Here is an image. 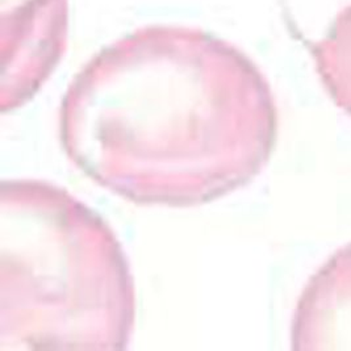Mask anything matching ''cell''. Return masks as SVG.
Returning <instances> with one entry per match:
<instances>
[{"label":"cell","mask_w":351,"mask_h":351,"mask_svg":"<svg viewBox=\"0 0 351 351\" xmlns=\"http://www.w3.org/2000/svg\"><path fill=\"white\" fill-rule=\"evenodd\" d=\"M305 299L306 348L351 351V243L326 261Z\"/></svg>","instance_id":"1"}]
</instances>
